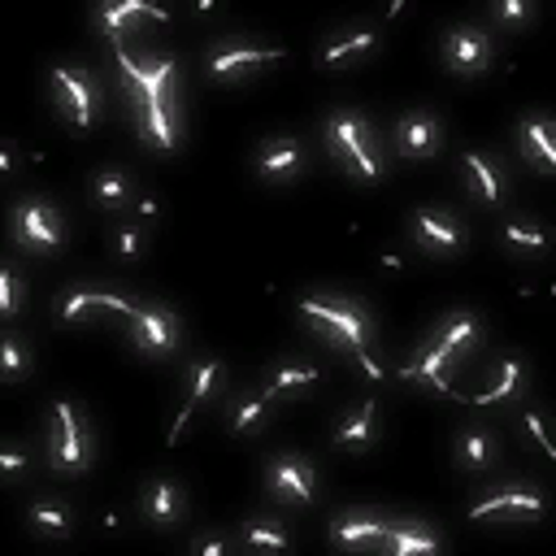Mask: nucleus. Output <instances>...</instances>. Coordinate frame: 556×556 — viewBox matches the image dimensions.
Wrapping results in <instances>:
<instances>
[{"label":"nucleus","instance_id":"4468645a","mask_svg":"<svg viewBox=\"0 0 556 556\" xmlns=\"http://www.w3.org/2000/svg\"><path fill=\"white\" fill-rule=\"evenodd\" d=\"M139 513H143V521L156 526V530L178 526L182 513H187L182 482H174V478H152V482L143 486V495H139Z\"/></svg>","mask_w":556,"mask_h":556},{"label":"nucleus","instance_id":"f704fd0d","mask_svg":"<svg viewBox=\"0 0 556 556\" xmlns=\"http://www.w3.org/2000/svg\"><path fill=\"white\" fill-rule=\"evenodd\" d=\"M148 252V235H143V226H122L117 235H113V256H122V261H139Z\"/></svg>","mask_w":556,"mask_h":556},{"label":"nucleus","instance_id":"4c0bfd02","mask_svg":"<svg viewBox=\"0 0 556 556\" xmlns=\"http://www.w3.org/2000/svg\"><path fill=\"white\" fill-rule=\"evenodd\" d=\"M521 426L530 430V439L539 443L543 456H556V452H552V439H547V430H543V413H539V408H521Z\"/></svg>","mask_w":556,"mask_h":556},{"label":"nucleus","instance_id":"cd10ccee","mask_svg":"<svg viewBox=\"0 0 556 556\" xmlns=\"http://www.w3.org/2000/svg\"><path fill=\"white\" fill-rule=\"evenodd\" d=\"M500 239H504V248H508L513 256H539V252L547 248V230H543L539 222H530V217H513V222H504Z\"/></svg>","mask_w":556,"mask_h":556},{"label":"nucleus","instance_id":"473e14b6","mask_svg":"<svg viewBox=\"0 0 556 556\" xmlns=\"http://www.w3.org/2000/svg\"><path fill=\"white\" fill-rule=\"evenodd\" d=\"M26 517H30V526L43 530V534H70V526H74V513H70L65 504H56V500H35V504L26 508Z\"/></svg>","mask_w":556,"mask_h":556},{"label":"nucleus","instance_id":"b1692460","mask_svg":"<svg viewBox=\"0 0 556 556\" xmlns=\"http://www.w3.org/2000/svg\"><path fill=\"white\" fill-rule=\"evenodd\" d=\"M135 195V182L122 165H109V169H96L91 174V200L104 208V213H117L126 200Z\"/></svg>","mask_w":556,"mask_h":556},{"label":"nucleus","instance_id":"aec40b11","mask_svg":"<svg viewBox=\"0 0 556 556\" xmlns=\"http://www.w3.org/2000/svg\"><path fill=\"white\" fill-rule=\"evenodd\" d=\"M495 452H500V443H495V434L486 430V426H465L460 434H456V443H452V460L465 469V473H482V469H491L495 465Z\"/></svg>","mask_w":556,"mask_h":556},{"label":"nucleus","instance_id":"ddd939ff","mask_svg":"<svg viewBox=\"0 0 556 556\" xmlns=\"http://www.w3.org/2000/svg\"><path fill=\"white\" fill-rule=\"evenodd\" d=\"M443 148V122L430 113V109H413L395 122V152L400 156H413V161H426Z\"/></svg>","mask_w":556,"mask_h":556},{"label":"nucleus","instance_id":"6e6552de","mask_svg":"<svg viewBox=\"0 0 556 556\" xmlns=\"http://www.w3.org/2000/svg\"><path fill=\"white\" fill-rule=\"evenodd\" d=\"M265 491L269 500L287 504V508H308L317 500V469L313 460L295 456V452H282L265 465Z\"/></svg>","mask_w":556,"mask_h":556},{"label":"nucleus","instance_id":"2eb2a0df","mask_svg":"<svg viewBox=\"0 0 556 556\" xmlns=\"http://www.w3.org/2000/svg\"><path fill=\"white\" fill-rule=\"evenodd\" d=\"M443 539L430 521H413V517H387V530H382V543L378 552L387 556H413V552H439Z\"/></svg>","mask_w":556,"mask_h":556},{"label":"nucleus","instance_id":"c85d7f7f","mask_svg":"<svg viewBox=\"0 0 556 556\" xmlns=\"http://www.w3.org/2000/svg\"><path fill=\"white\" fill-rule=\"evenodd\" d=\"M87 308H113V313H122V317H130V300H122V295H109V291H70L65 300H61V317L65 321H78V317H87Z\"/></svg>","mask_w":556,"mask_h":556},{"label":"nucleus","instance_id":"412c9836","mask_svg":"<svg viewBox=\"0 0 556 556\" xmlns=\"http://www.w3.org/2000/svg\"><path fill=\"white\" fill-rule=\"evenodd\" d=\"M478 339H482V321H478L469 308L443 313V321H439V326H434V334H430V343H439V348H443V352H452V356L469 352Z\"/></svg>","mask_w":556,"mask_h":556},{"label":"nucleus","instance_id":"ea45409f","mask_svg":"<svg viewBox=\"0 0 556 556\" xmlns=\"http://www.w3.org/2000/svg\"><path fill=\"white\" fill-rule=\"evenodd\" d=\"M191 547H195V552H204V556H226L235 543H230V539H195Z\"/></svg>","mask_w":556,"mask_h":556},{"label":"nucleus","instance_id":"58836bf2","mask_svg":"<svg viewBox=\"0 0 556 556\" xmlns=\"http://www.w3.org/2000/svg\"><path fill=\"white\" fill-rule=\"evenodd\" d=\"M22 465H26V452H22V447H4V452H0V469H4L9 482H17Z\"/></svg>","mask_w":556,"mask_h":556},{"label":"nucleus","instance_id":"e433bc0d","mask_svg":"<svg viewBox=\"0 0 556 556\" xmlns=\"http://www.w3.org/2000/svg\"><path fill=\"white\" fill-rule=\"evenodd\" d=\"M534 17V4L530 0H504V4H491V22L500 26H521Z\"/></svg>","mask_w":556,"mask_h":556},{"label":"nucleus","instance_id":"dca6fc26","mask_svg":"<svg viewBox=\"0 0 556 556\" xmlns=\"http://www.w3.org/2000/svg\"><path fill=\"white\" fill-rule=\"evenodd\" d=\"M274 56H278V48H248L243 39H226V43L204 52V70H208V78H235V74H243L252 65H265Z\"/></svg>","mask_w":556,"mask_h":556},{"label":"nucleus","instance_id":"0eeeda50","mask_svg":"<svg viewBox=\"0 0 556 556\" xmlns=\"http://www.w3.org/2000/svg\"><path fill=\"white\" fill-rule=\"evenodd\" d=\"M126 326H130V343L152 361L174 356L178 343H182V321L169 304H135Z\"/></svg>","mask_w":556,"mask_h":556},{"label":"nucleus","instance_id":"6ab92c4d","mask_svg":"<svg viewBox=\"0 0 556 556\" xmlns=\"http://www.w3.org/2000/svg\"><path fill=\"white\" fill-rule=\"evenodd\" d=\"M465 178H469L473 200H482L486 208H500V204L508 200V182H504L495 156H486V152H465Z\"/></svg>","mask_w":556,"mask_h":556},{"label":"nucleus","instance_id":"f3484780","mask_svg":"<svg viewBox=\"0 0 556 556\" xmlns=\"http://www.w3.org/2000/svg\"><path fill=\"white\" fill-rule=\"evenodd\" d=\"M222 382H226V365L217 361V356H208V361H195L191 365V378H187V400H182V413L174 417V430H169V443L178 439V430H182V421L204 404V400H213L217 391H222Z\"/></svg>","mask_w":556,"mask_h":556},{"label":"nucleus","instance_id":"20e7f679","mask_svg":"<svg viewBox=\"0 0 556 556\" xmlns=\"http://www.w3.org/2000/svg\"><path fill=\"white\" fill-rule=\"evenodd\" d=\"M439 56H443V70L456 74V78H478L491 70L495 61V39L486 26L478 22H460V26H447L443 39H439Z\"/></svg>","mask_w":556,"mask_h":556},{"label":"nucleus","instance_id":"c9c22d12","mask_svg":"<svg viewBox=\"0 0 556 556\" xmlns=\"http://www.w3.org/2000/svg\"><path fill=\"white\" fill-rule=\"evenodd\" d=\"M17 300H22V278L13 265H0V317L4 321L17 317Z\"/></svg>","mask_w":556,"mask_h":556},{"label":"nucleus","instance_id":"2f4dec72","mask_svg":"<svg viewBox=\"0 0 556 556\" xmlns=\"http://www.w3.org/2000/svg\"><path fill=\"white\" fill-rule=\"evenodd\" d=\"M265 413H269V395H243V400L230 404L226 426H230L235 434H252V430L265 421Z\"/></svg>","mask_w":556,"mask_h":556},{"label":"nucleus","instance_id":"9b49d317","mask_svg":"<svg viewBox=\"0 0 556 556\" xmlns=\"http://www.w3.org/2000/svg\"><path fill=\"white\" fill-rule=\"evenodd\" d=\"M304 161H308V148H304L300 135H269L256 152V178L287 187L304 174Z\"/></svg>","mask_w":556,"mask_h":556},{"label":"nucleus","instance_id":"393cba45","mask_svg":"<svg viewBox=\"0 0 556 556\" xmlns=\"http://www.w3.org/2000/svg\"><path fill=\"white\" fill-rule=\"evenodd\" d=\"M526 395V361L521 356H504L495 369V382L473 395V404H504V400H521Z\"/></svg>","mask_w":556,"mask_h":556},{"label":"nucleus","instance_id":"f8f14e48","mask_svg":"<svg viewBox=\"0 0 556 556\" xmlns=\"http://www.w3.org/2000/svg\"><path fill=\"white\" fill-rule=\"evenodd\" d=\"M517 152L539 178H552V169H556V130H552L547 113H526L517 122Z\"/></svg>","mask_w":556,"mask_h":556},{"label":"nucleus","instance_id":"7c9ffc66","mask_svg":"<svg viewBox=\"0 0 556 556\" xmlns=\"http://www.w3.org/2000/svg\"><path fill=\"white\" fill-rule=\"evenodd\" d=\"M317 378H321L317 365H274V369H269V387H265V395H269V400H274V395H291V391L317 387Z\"/></svg>","mask_w":556,"mask_h":556},{"label":"nucleus","instance_id":"5701e85b","mask_svg":"<svg viewBox=\"0 0 556 556\" xmlns=\"http://www.w3.org/2000/svg\"><path fill=\"white\" fill-rule=\"evenodd\" d=\"M374 43H378V30H374V26L339 30V35H330V39H326V48H321V65H326V70H339L343 61H352V56L369 52Z\"/></svg>","mask_w":556,"mask_h":556},{"label":"nucleus","instance_id":"79ce46f5","mask_svg":"<svg viewBox=\"0 0 556 556\" xmlns=\"http://www.w3.org/2000/svg\"><path fill=\"white\" fill-rule=\"evenodd\" d=\"M0 169H4V174H13V148H4V152H0Z\"/></svg>","mask_w":556,"mask_h":556},{"label":"nucleus","instance_id":"f257e3e1","mask_svg":"<svg viewBox=\"0 0 556 556\" xmlns=\"http://www.w3.org/2000/svg\"><path fill=\"white\" fill-rule=\"evenodd\" d=\"M300 313H304L321 334H330V343L352 348L356 361L365 365V374L382 378V369L369 361V330H374V321H369V313H365L361 300H326V295H308V300H300Z\"/></svg>","mask_w":556,"mask_h":556},{"label":"nucleus","instance_id":"423d86ee","mask_svg":"<svg viewBox=\"0 0 556 556\" xmlns=\"http://www.w3.org/2000/svg\"><path fill=\"white\" fill-rule=\"evenodd\" d=\"M52 447H48V465L56 473H78L91 465V430L83 421V413L70 400H56L52 408Z\"/></svg>","mask_w":556,"mask_h":556},{"label":"nucleus","instance_id":"f03ea898","mask_svg":"<svg viewBox=\"0 0 556 556\" xmlns=\"http://www.w3.org/2000/svg\"><path fill=\"white\" fill-rule=\"evenodd\" d=\"M326 148H330V156L348 169V174H356L361 182H378L382 178V161H378V135H374V126H369V117L365 113H356V109H334L330 117H326Z\"/></svg>","mask_w":556,"mask_h":556},{"label":"nucleus","instance_id":"a878e982","mask_svg":"<svg viewBox=\"0 0 556 556\" xmlns=\"http://www.w3.org/2000/svg\"><path fill=\"white\" fill-rule=\"evenodd\" d=\"M139 17L165 22V13H161V9H152V4H143V0H126V4H104V9L96 13V26H100V30H109V35L122 43V39H126V26H130V22H139Z\"/></svg>","mask_w":556,"mask_h":556},{"label":"nucleus","instance_id":"39448f33","mask_svg":"<svg viewBox=\"0 0 556 556\" xmlns=\"http://www.w3.org/2000/svg\"><path fill=\"white\" fill-rule=\"evenodd\" d=\"M56 109L74 130H91L100 122V87L83 65H52Z\"/></svg>","mask_w":556,"mask_h":556},{"label":"nucleus","instance_id":"bb28decb","mask_svg":"<svg viewBox=\"0 0 556 556\" xmlns=\"http://www.w3.org/2000/svg\"><path fill=\"white\" fill-rule=\"evenodd\" d=\"M374 443V400H361V408H352L339 430H334V447H348V452H365Z\"/></svg>","mask_w":556,"mask_h":556},{"label":"nucleus","instance_id":"c756f323","mask_svg":"<svg viewBox=\"0 0 556 556\" xmlns=\"http://www.w3.org/2000/svg\"><path fill=\"white\" fill-rule=\"evenodd\" d=\"M239 543L243 547H252V552H278V547H287L291 543V534H287V526H282V517H252L248 521V530L239 534Z\"/></svg>","mask_w":556,"mask_h":556},{"label":"nucleus","instance_id":"1a4fd4ad","mask_svg":"<svg viewBox=\"0 0 556 556\" xmlns=\"http://www.w3.org/2000/svg\"><path fill=\"white\" fill-rule=\"evenodd\" d=\"M408 239L430 252V256H456L465 248V222L452 213V208H439V204H426L408 217Z\"/></svg>","mask_w":556,"mask_h":556},{"label":"nucleus","instance_id":"9d476101","mask_svg":"<svg viewBox=\"0 0 556 556\" xmlns=\"http://www.w3.org/2000/svg\"><path fill=\"white\" fill-rule=\"evenodd\" d=\"M135 109V130L148 148L156 152H174L182 143V126H178V100L174 96H152V100H130Z\"/></svg>","mask_w":556,"mask_h":556},{"label":"nucleus","instance_id":"a19ab883","mask_svg":"<svg viewBox=\"0 0 556 556\" xmlns=\"http://www.w3.org/2000/svg\"><path fill=\"white\" fill-rule=\"evenodd\" d=\"M156 208H161V204H156L152 195H139V217H156Z\"/></svg>","mask_w":556,"mask_h":556},{"label":"nucleus","instance_id":"4be33fe9","mask_svg":"<svg viewBox=\"0 0 556 556\" xmlns=\"http://www.w3.org/2000/svg\"><path fill=\"white\" fill-rule=\"evenodd\" d=\"M491 513H526V517H543V495L534 486H500L495 495H486L482 504H473V521L478 517H491Z\"/></svg>","mask_w":556,"mask_h":556},{"label":"nucleus","instance_id":"7ed1b4c3","mask_svg":"<svg viewBox=\"0 0 556 556\" xmlns=\"http://www.w3.org/2000/svg\"><path fill=\"white\" fill-rule=\"evenodd\" d=\"M9 230H13L17 248H26V252H35V256H48V252H56L61 239H65V217H61V208H56L52 200L26 195V200H17V208H13V217H9Z\"/></svg>","mask_w":556,"mask_h":556},{"label":"nucleus","instance_id":"72a5a7b5","mask_svg":"<svg viewBox=\"0 0 556 556\" xmlns=\"http://www.w3.org/2000/svg\"><path fill=\"white\" fill-rule=\"evenodd\" d=\"M0 365H4V382H22V374L30 369V356H26V348H22V339H4L0 343Z\"/></svg>","mask_w":556,"mask_h":556},{"label":"nucleus","instance_id":"a211bd4d","mask_svg":"<svg viewBox=\"0 0 556 556\" xmlns=\"http://www.w3.org/2000/svg\"><path fill=\"white\" fill-rule=\"evenodd\" d=\"M387 530V517L378 513H339L330 521V543L334 547H361V552H378Z\"/></svg>","mask_w":556,"mask_h":556}]
</instances>
